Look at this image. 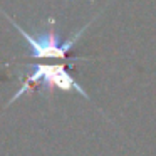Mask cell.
I'll return each instance as SVG.
<instances>
[{
	"instance_id": "2",
	"label": "cell",
	"mask_w": 156,
	"mask_h": 156,
	"mask_svg": "<svg viewBox=\"0 0 156 156\" xmlns=\"http://www.w3.org/2000/svg\"><path fill=\"white\" fill-rule=\"evenodd\" d=\"M39 81H44V87L45 89L57 87V89H64V91H71V89H74V91L79 92V94L84 96L86 99H89V96H87V92L84 91V87H82V86L79 84V82L76 81L67 71H66L64 66L37 64V66L32 67V72L27 76V79H25V82L22 84V87L14 94V98L10 99V102L17 101L24 92H27L29 86L34 84V82H39Z\"/></svg>"
},
{
	"instance_id": "1",
	"label": "cell",
	"mask_w": 156,
	"mask_h": 156,
	"mask_svg": "<svg viewBox=\"0 0 156 156\" xmlns=\"http://www.w3.org/2000/svg\"><path fill=\"white\" fill-rule=\"evenodd\" d=\"M4 15L9 19V22L20 32L22 37L27 41V45L32 49V55H34L35 59H64L66 54H67V52L74 47L76 42L79 41V37L84 34V30L91 25V22H87L74 37H71L66 42H61V39H59V35L55 34V32H45V34L41 32L37 37H34V35H30L25 29H22L12 17H9L5 12H4Z\"/></svg>"
}]
</instances>
